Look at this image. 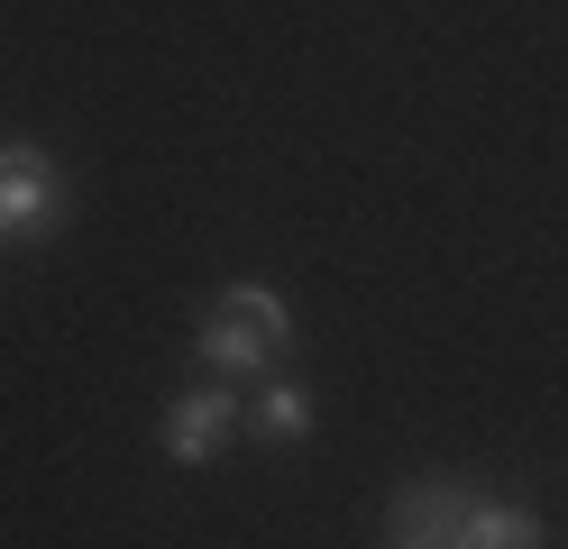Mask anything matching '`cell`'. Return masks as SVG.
Segmentation results:
<instances>
[{
	"mask_svg": "<svg viewBox=\"0 0 568 549\" xmlns=\"http://www.w3.org/2000/svg\"><path fill=\"white\" fill-rule=\"evenodd\" d=\"M202 366L211 376H257V366H275L284 348H294V303H284L275 284H230L221 303L202 312Z\"/></svg>",
	"mask_w": 568,
	"mask_h": 549,
	"instance_id": "cell-1",
	"label": "cell"
},
{
	"mask_svg": "<svg viewBox=\"0 0 568 549\" xmlns=\"http://www.w3.org/2000/svg\"><path fill=\"white\" fill-rule=\"evenodd\" d=\"M239 421H247V413H239V394H230V385H193V394H174V403H165V430H156V439H165V458H174V467H211V458L239 439Z\"/></svg>",
	"mask_w": 568,
	"mask_h": 549,
	"instance_id": "cell-4",
	"label": "cell"
},
{
	"mask_svg": "<svg viewBox=\"0 0 568 549\" xmlns=\"http://www.w3.org/2000/svg\"><path fill=\"white\" fill-rule=\"evenodd\" d=\"M247 430H257L266 449H303V439H312V394L275 376V385H266L257 403H247Z\"/></svg>",
	"mask_w": 568,
	"mask_h": 549,
	"instance_id": "cell-6",
	"label": "cell"
},
{
	"mask_svg": "<svg viewBox=\"0 0 568 549\" xmlns=\"http://www.w3.org/2000/svg\"><path fill=\"white\" fill-rule=\"evenodd\" d=\"M64 230V183L47 146H0V247H47Z\"/></svg>",
	"mask_w": 568,
	"mask_h": 549,
	"instance_id": "cell-2",
	"label": "cell"
},
{
	"mask_svg": "<svg viewBox=\"0 0 568 549\" xmlns=\"http://www.w3.org/2000/svg\"><path fill=\"white\" fill-rule=\"evenodd\" d=\"M458 549H550V531H541V512H531V504H514V495H477L468 522H458Z\"/></svg>",
	"mask_w": 568,
	"mask_h": 549,
	"instance_id": "cell-5",
	"label": "cell"
},
{
	"mask_svg": "<svg viewBox=\"0 0 568 549\" xmlns=\"http://www.w3.org/2000/svg\"><path fill=\"white\" fill-rule=\"evenodd\" d=\"M468 504H477L468 476H413V486H395V504H385V549H458Z\"/></svg>",
	"mask_w": 568,
	"mask_h": 549,
	"instance_id": "cell-3",
	"label": "cell"
}]
</instances>
